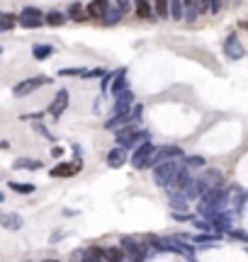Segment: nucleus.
Listing matches in <instances>:
<instances>
[{"label":"nucleus","mask_w":248,"mask_h":262,"mask_svg":"<svg viewBox=\"0 0 248 262\" xmlns=\"http://www.w3.org/2000/svg\"><path fill=\"white\" fill-rule=\"evenodd\" d=\"M51 83H54L51 75H32V78L19 80V83L12 88V95H15V97H27V95H32L34 90L44 88V85H51Z\"/></svg>","instance_id":"obj_4"},{"label":"nucleus","mask_w":248,"mask_h":262,"mask_svg":"<svg viewBox=\"0 0 248 262\" xmlns=\"http://www.w3.org/2000/svg\"><path fill=\"white\" fill-rule=\"evenodd\" d=\"M122 17H124V12L117 8V3H110V5H107L105 17L100 19V25H102V27H112V25H117Z\"/></svg>","instance_id":"obj_22"},{"label":"nucleus","mask_w":248,"mask_h":262,"mask_svg":"<svg viewBox=\"0 0 248 262\" xmlns=\"http://www.w3.org/2000/svg\"><path fill=\"white\" fill-rule=\"evenodd\" d=\"M22 224H25V221H22L19 214H12V211H10V214H0V226H3L5 231H19Z\"/></svg>","instance_id":"obj_23"},{"label":"nucleus","mask_w":248,"mask_h":262,"mask_svg":"<svg viewBox=\"0 0 248 262\" xmlns=\"http://www.w3.org/2000/svg\"><path fill=\"white\" fill-rule=\"evenodd\" d=\"M107 5L110 3H105V0H93V3H88L86 5V12H88V19H95V22H100V19L105 17V12H107Z\"/></svg>","instance_id":"obj_21"},{"label":"nucleus","mask_w":248,"mask_h":262,"mask_svg":"<svg viewBox=\"0 0 248 262\" xmlns=\"http://www.w3.org/2000/svg\"><path fill=\"white\" fill-rule=\"evenodd\" d=\"M119 248L124 250V255H127L129 262H146L151 257L146 243L139 241V238H134V235H122V238H119Z\"/></svg>","instance_id":"obj_3"},{"label":"nucleus","mask_w":248,"mask_h":262,"mask_svg":"<svg viewBox=\"0 0 248 262\" xmlns=\"http://www.w3.org/2000/svg\"><path fill=\"white\" fill-rule=\"evenodd\" d=\"M51 156H54V158H61V156H64V148H61V146H54V148H51Z\"/></svg>","instance_id":"obj_42"},{"label":"nucleus","mask_w":248,"mask_h":262,"mask_svg":"<svg viewBox=\"0 0 248 262\" xmlns=\"http://www.w3.org/2000/svg\"><path fill=\"white\" fill-rule=\"evenodd\" d=\"M0 56H3V47H0Z\"/></svg>","instance_id":"obj_49"},{"label":"nucleus","mask_w":248,"mask_h":262,"mask_svg":"<svg viewBox=\"0 0 248 262\" xmlns=\"http://www.w3.org/2000/svg\"><path fill=\"white\" fill-rule=\"evenodd\" d=\"M178 170H180V163H178V160L161 163V165L153 168V182H156L158 187H171V182H173V178H175Z\"/></svg>","instance_id":"obj_7"},{"label":"nucleus","mask_w":248,"mask_h":262,"mask_svg":"<svg viewBox=\"0 0 248 262\" xmlns=\"http://www.w3.org/2000/svg\"><path fill=\"white\" fill-rule=\"evenodd\" d=\"M210 226L212 231H217V233H231L234 231V224H231V214L224 209V211H219L217 216H212L210 219Z\"/></svg>","instance_id":"obj_14"},{"label":"nucleus","mask_w":248,"mask_h":262,"mask_svg":"<svg viewBox=\"0 0 248 262\" xmlns=\"http://www.w3.org/2000/svg\"><path fill=\"white\" fill-rule=\"evenodd\" d=\"M229 192H231L229 202L234 204V214L241 216V214H243V209H246V204H248V192H243L239 185H231Z\"/></svg>","instance_id":"obj_15"},{"label":"nucleus","mask_w":248,"mask_h":262,"mask_svg":"<svg viewBox=\"0 0 248 262\" xmlns=\"http://www.w3.org/2000/svg\"><path fill=\"white\" fill-rule=\"evenodd\" d=\"M56 54V49L51 47V44H34L32 47V56L37 58V61H47V58H51Z\"/></svg>","instance_id":"obj_27"},{"label":"nucleus","mask_w":248,"mask_h":262,"mask_svg":"<svg viewBox=\"0 0 248 262\" xmlns=\"http://www.w3.org/2000/svg\"><path fill=\"white\" fill-rule=\"evenodd\" d=\"M134 15H136L139 19H146V22L156 19V15H153V5L149 3V0H139V3L134 5Z\"/></svg>","instance_id":"obj_24"},{"label":"nucleus","mask_w":248,"mask_h":262,"mask_svg":"<svg viewBox=\"0 0 248 262\" xmlns=\"http://www.w3.org/2000/svg\"><path fill=\"white\" fill-rule=\"evenodd\" d=\"M86 71L88 68H83V66H78V68H58V75L61 78H83Z\"/></svg>","instance_id":"obj_34"},{"label":"nucleus","mask_w":248,"mask_h":262,"mask_svg":"<svg viewBox=\"0 0 248 262\" xmlns=\"http://www.w3.org/2000/svg\"><path fill=\"white\" fill-rule=\"evenodd\" d=\"M80 153H83V148H80V146H78V143H73V156H76V160L80 158Z\"/></svg>","instance_id":"obj_45"},{"label":"nucleus","mask_w":248,"mask_h":262,"mask_svg":"<svg viewBox=\"0 0 248 262\" xmlns=\"http://www.w3.org/2000/svg\"><path fill=\"white\" fill-rule=\"evenodd\" d=\"M102 255H105V262H127V255L119 245H112V248H102Z\"/></svg>","instance_id":"obj_28"},{"label":"nucleus","mask_w":248,"mask_h":262,"mask_svg":"<svg viewBox=\"0 0 248 262\" xmlns=\"http://www.w3.org/2000/svg\"><path fill=\"white\" fill-rule=\"evenodd\" d=\"M19 119L22 122H32V124H37L44 119V112H27V114H19Z\"/></svg>","instance_id":"obj_37"},{"label":"nucleus","mask_w":248,"mask_h":262,"mask_svg":"<svg viewBox=\"0 0 248 262\" xmlns=\"http://www.w3.org/2000/svg\"><path fill=\"white\" fill-rule=\"evenodd\" d=\"M105 73H107L105 68H88L83 78H86V80H97V78H102Z\"/></svg>","instance_id":"obj_38"},{"label":"nucleus","mask_w":248,"mask_h":262,"mask_svg":"<svg viewBox=\"0 0 248 262\" xmlns=\"http://www.w3.org/2000/svg\"><path fill=\"white\" fill-rule=\"evenodd\" d=\"M156 153V146H153L151 141H146L141 146H136L134 153L129 156V163L134 165V170H149L151 168V156Z\"/></svg>","instance_id":"obj_5"},{"label":"nucleus","mask_w":248,"mask_h":262,"mask_svg":"<svg viewBox=\"0 0 248 262\" xmlns=\"http://www.w3.org/2000/svg\"><path fill=\"white\" fill-rule=\"evenodd\" d=\"M153 15H158V19H171L168 3H166V0H156V5H153Z\"/></svg>","instance_id":"obj_35"},{"label":"nucleus","mask_w":248,"mask_h":262,"mask_svg":"<svg viewBox=\"0 0 248 262\" xmlns=\"http://www.w3.org/2000/svg\"><path fill=\"white\" fill-rule=\"evenodd\" d=\"M66 12H61V10H49L44 12V25H51V27H61V25H66Z\"/></svg>","instance_id":"obj_26"},{"label":"nucleus","mask_w":248,"mask_h":262,"mask_svg":"<svg viewBox=\"0 0 248 262\" xmlns=\"http://www.w3.org/2000/svg\"><path fill=\"white\" fill-rule=\"evenodd\" d=\"M229 235L234 238V241H243V243H248V233L246 231H241V228H234Z\"/></svg>","instance_id":"obj_40"},{"label":"nucleus","mask_w":248,"mask_h":262,"mask_svg":"<svg viewBox=\"0 0 248 262\" xmlns=\"http://www.w3.org/2000/svg\"><path fill=\"white\" fill-rule=\"evenodd\" d=\"M146 141H151L149 129H139V126H124V129L115 131V143L124 150H132L136 146H141Z\"/></svg>","instance_id":"obj_2"},{"label":"nucleus","mask_w":248,"mask_h":262,"mask_svg":"<svg viewBox=\"0 0 248 262\" xmlns=\"http://www.w3.org/2000/svg\"><path fill=\"white\" fill-rule=\"evenodd\" d=\"M192 180H195L192 170H188L185 165H180V170L175 172V178H173V182H171V187H166V189H175V192H182V189L188 187Z\"/></svg>","instance_id":"obj_16"},{"label":"nucleus","mask_w":248,"mask_h":262,"mask_svg":"<svg viewBox=\"0 0 248 262\" xmlns=\"http://www.w3.org/2000/svg\"><path fill=\"white\" fill-rule=\"evenodd\" d=\"M136 104V97H134V90H124L122 95L115 97V104H112V117H127L132 112V107Z\"/></svg>","instance_id":"obj_10"},{"label":"nucleus","mask_w":248,"mask_h":262,"mask_svg":"<svg viewBox=\"0 0 248 262\" xmlns=\"http://www.w3.org/2000/svg\"><path fill=\"white\" fill-rule=\"evenodd\" d=\"M185 158V150L175 143H166V146H158L156 153L151 156V168L161 165V163H171V160H182Z\"/></svg>","instance_id":"obj_6"},{"label":"nucleus","mask_w":248,"mask_h":262,"mask_svg":"<svg viewBox=\"0 0 248 262\" xmlns=\"http://www.w3.org/2000/svg\"><path fill=\"white\" fill-rule=\"evenodd\" d=\"M112 78H115V75H112V71H107V73L100 78V85H102V95H110V85H112Z\"/></svg>","instance_id":"obj_39"},{"label":"nucleus","mask_w":248,"mask_h":262,"mask_svg":"<svg viewBox=\"0 0 248 262\" xmlns=\"http://www.w3.org/2000/svg\"><path fill=\"white\" fill-rule=\"evenodd\" d=\"M180 165H185L188 170H200V168H204V158L202 156H185Z\"/></svg>","instance_id":"obj_33"},{"label":"nucleus","mask_w":248,"mask_h":262,"mask_svg":"<svg viewBox=\"0 0 248 262\" xmlns=\"http://www.w3.org/2000/svg\"><path fill=\"white\" fill-rule=\"evenodd\" d=\"M64 238V233H51V238H49V243H58Z\"/></svg>","instance_id":"obj_44"},{"label":"nucleus","mask_w":248,"mask_h":262,"mask_svg":"<svg viewBox=\"0 0 248 262\" xmlns=\"http://www.w3.org/2000/svg\"><path fill=\"white\" fill-rule=\"evenodd\" d=\"M32 129H34V134H39L42 139H47V141H56V136L51 134V131L44 126V122H37V124H32Z\"/></svg>","instance_id":"obj_36"},{"label":"nucleus","mask_w":248,"mask_h":262,"mask_svg":"<svg viewBox=\"0 0 248 262\" xmlns=\"http://www.w3.org/2000/svg\"><path fill=\"white\" fill-rule=\"evenodd\" d=\"M224 54L231 61H239V58L246 56V49H243V44H241V39L236 34H229V37L224 39Z\"/></svg>","instance_id":"obj_12"},{"label":"nucleus","mask_w":248,"mask_h":262,"mask_svg":"<svg viewBox=\"0 0 248 262\" xmlns=\"http://www.w3.org/2000/svg\"><path fill=\"white\" fill-rule=\"evenodd\" d=\"M168 202H171L173 214H185L188 206H190V202L185 199V194H182V192H175V189H168Z\"/></svg>","instance_id":"obj_19"},{"label":"nucleus","mask_w":248,"mask_h":262,"mask_svg":"<svg viewBox=\"0 0 248 262\" xmlns=\"http://www.w3.org/2000/svg\"><path fill=\"white\" fill-rule=\"evenodd\" d=\"M127 160H129V153H127L124 148H119V146H115V148L107 153V165H110L112 170H119Z\"/></svg>","instance_id":"obj_20"},{"label":"nucleus","mask_w":248,"mask_h":262,"mask_svg":"<svg viewBox=\"0 0 248 262\" xmlns=\"http://www.w3.org/2000/svg\"><path fill=\"white\" fill-rule=\"evenodd\" d=\"M83 170V160L78 158V160H73V163H56L54 168H51V178H61V180H66V178H73V175H78Z\"/></svg>","instance_id":"obj_11"},{"label":"nucleus","mask_w":248,"mask_h":262,"mask_svg":"<svg viewBox=\"0 0 248 262\" xmlns=\"http://www.w3.org/2000/svg\"><path fill=\"white\" fill-rule=\"evenodd\" d=\"M168 12H171V19L180 22V19L185 17V3H180V0H173V3H168Z\"/></svg>","instance_id":"obj_32"},{"label":"nucleus","mask_w":248,"mask_h":262,"mask_svg":"<svg viewBox=\"0 0 248 262\" xmlns=\"http://www.w3.org/2000/svg\"><path fill=\"white\" fill-rule=\"evenodd\" d=\"M219 10H221V3H210V12H212V15H217Z\"/></svg>","instance_id":"obj_43"},{"label":"nucleus","mask_w":248,"mask_h":262,"mask_svg":"<svg viewBox=\"0 0 248 262\" xmlns=\"http://www.w3.org/2000/svg\"><path fill=\"white\" fill-rule=\"evenodd\" d=\"M3 199H5V194H3V192H0V204H3Z\"/></svg>","instance_id":"obj_47"},{"label":"nucleus","mask_w":248,"mask_h":262,"mask_svg":"<svg viewBox=\"0 0 248 262\" xmlns=\"http://www.w3.org/2000/svg\"><path fill=\"white\" fill-rule=\"evenodd\" d=\"M42 160H32V158H17L12 160V170H42Z\"/></svg>","instance_id":"obj_29"},{"label":"nucleus","mask_w":248,"mask_h":262,"mask_svg":"<svg viewBox=\"0 0 248 262\" xmlns=\"http://www.w3.org/2000/svg\"><path fill=\"white\" fill-rule=\"evenodd\" d=\"M73 257H76L78 262H105V255H102V248H80V250H76L73 253Z\"/></svg>","instance_id":"obj_17"},{"label":"nucleus","mask_w":248,"mask_h":262,"mask_svg":"<svg viewBox=\"0 0 248 262\" xmlns=\"http://www.w3.org/2000/svg\"><path fill=\"white\" fill-rule=\"evenodd\" d=\"M127 262H129V260H127Z\"/></svg>","instance_id":"obj_50"},{"label":"nucleus","mask_w":248,"mask_h":262,"mask_svg":"<svg viewBox=\"0 0 248 262\" xmlns=\"http://www.w3.org/2000/svg\"><path fill=\"white\" fill-rule=\"evenodd\" d=\"M229 199H231V192L224 187H217V189H212V192H207V194L197 202V219H202V221L210 224L212 216H217L219 211L226 209Z\"/></svg>","instance_id":"obj_1"},{"label":"nucleus","mask_w":248,"mask_h":262,"mask_svg":"<svg viewBox=\"0 0 248 262\" xmlns=\"http://www.w3.org/2000/svg\"><path fill=\"white\" fill-rule=\"evenodd\" d=\"M112 85H110V95L117 97V95H122L124 90H129V83H127V66H119L112 71Z\"/></svg>","instance_id":"obj_13"},{"label":"nucleus","mask_w":248,"mask_h":262,"mask_svg":"<svg viewBox=\"0 0 248 262\" xmlns=\"http://www.w3.org/2000/svg\"><path fill=\"white\" fill-rule=\"evenodd\" d=\"M17 25L25 29H37L44 25V12L39 8H34V5H27V8L19 10L17 15Z\"/></svg>","instance_id":"obj_8"},{"label":"nucleus","mask_w":248,"mask_h":262,"mask_svg":"<svg viewBox=\"0 0 248 262\" xmlns=\"http://www.w3.org/2000/svg\"><path fill=\"white\" fill-rule=\"evenodd\" d=\"M175 221H190L192 224V219H195V214H171Z\"/></svg>","instance_id":"obj_41"},{"label":"nucleus","mask_w":248,"mask_h":262,"mask_svg":"<svg viewBox=\"0 0 248 262\" xmlns=\"http://www.w3.org/2000/svg\"><path fill=\"white\" fill-rule=\"evenodd\" d=\"M241 27H246V29H248V19H246V22H241Z\"/></svg>","instance_id":"obj_46"},{"label":"nucleus","mask_w":248,"mask_h":262,"mask_svg":"<svg viewBox=\"0 0 248 262\" xmlns=\"http://www.w3.org/2000/svg\"><path fill=\"white\" fill-rule=\"evenodd\" d=\"M17 27V15L15 12H0V32H10Z\"/></svg>","instance_id":"obj_30"},{"label":"nucleus","mask_w":248,"mask_h":262,"mask_svg":"<svg viewBox=\"0 0 248 262\" xmlns=\"http://www.w3.org/2000/svg\"><path fill=\"white\" fill-rule=\"evenodd\" d=\"M66 17L73 19V22H78V25H83V22H88V12L83 5H78V3H71L66 8Z\"/></svg>","instance_id":"obj_25"},{"label":"nucleus","mask_w":248,"mask_h":262,"mask_svg":"<svg viewBox=\"0 0 248 262\" xmlns=\"http://www.w3.org/2000/svg\"><path fill=\"white\" fill-rule=\"evenodd\" d=\"M44 262H58V260H44Z\"/></svg>","instance_id":"obj_48"},{"label":"nucleus","mask_w":248,"mask_h":262,"mask_svg":"<svg viewBox=\"0 0 248 262\" xmlns=\"http://www.w3.org/2000/svg\"><path fill=\"white\" fill-rule=\"evenodd\" d=\"M8 187L12 189V192H17V194H22V196H27V194H32V192H34V185H32V182H15V180H10L8 182Z\"/></svg>","instance_id":"obj_31"},{"label":"nucleus","mask_w":248,"mask_h":262,"mask_svg":"<svg viewBox=\"0 0 248 262\" xmlns=\"http://www.w3.org/2000/svg\"><path fill=\"white\" fill-rule=\"evenodd\" d=\"M143 243H146V248H149V253L153 255H166V243H163V235H156V233H146L141 238Z\"/></svg>","instance_id":"obj_18"},{"label":"nucleus","mask_w":248,"mask_h":262,"mask_svg":"<svg viewBox=\"0 0 248 262\" xmlns=\"http://www.w3.org/2000/svg\"><path fill=\"white\" fill-rule=\"evenodd\" d=\"M68 102H71V95H68L66 88H61V90L56 93V97H54V100L49 102L47 114L51 117V119H56V122H58V119L64 117V112L68 110Z\"/></svg>","instance_id":"obj_9"}]
</instances>
